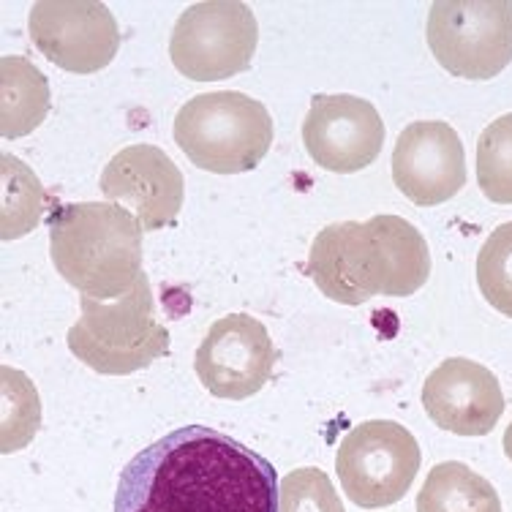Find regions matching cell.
Returning a JSON list of instances; mask_svg holds the SVG:
<instances>
[{"label":"cell","mask_w":512,"mask_h":512,"mask_svg":"<svg viewBox=\"0 0 512 512\" xmlns=\"http://www.w3.org/2000/svg\"><path fill=\"white\" fill-rule=\"evenodd\" d=\"M52 107L50 82L28 58H0V134L3 139L28 137L47 120Z\"/></svg>","instance_id":"cell-16"},{"label":"cell","mask_w":512,"mask_h":512,"mask_svg":"<svg viewBox=\"0 0 512 512\" xmlns=\"http://www.w3.org/2000/svg\"><path fill=\"white\" fill-rule=\"evenodd\" d=\"M50 256L82 297L115 300L142 276V227L112 202L60 205L50 216Z\"/></svg>","instance_id":"cell-2"},{"label":"cell","mask_w":512,"mask_h":512,"mask_svg":"<svg viewBox=\"0 0 512 512\" xmlns=\"http://www.w3.org/2000/svg\"><path fill=\"white\" fill-rule=\"evenodd\" d=\"M428 47L447 74L491 79L512 63L510 0H439L428 14Z\"/></svg>","instance_id":"cell-5"},{"label":"cell","mask_w":512,"mask_h":512,"mask_svg":"<svg viewBox=\"0 0 512 512\" xmlns=\"http://www.w3.org/2000/svg\"><path fill=\"white\" fill-rule=\"evenodd\" d=\"M0 178H3V210H0V237L17 240L28 235L44 216V186L25 167L20 158L3 153L0 158Z\"/></svg>","instance_id":"cell-18"},{"label":"cell","mask_w":512,"mask_h":512,"mask_svg":"<svg viewBox=\"0 0 512 512\" xmlns=\"http://www.w3.org/2000/svg\"><path fill=\"white\" fill-rule=\"evenodd\" d=\"M30 41L71 74L107 69L120 50V30L99 0H39L28 17Z\"/></svg>","instance_id":"cell-8"},{"label":"cell","mask_w":512,"mask_h":512,"mask_svg":"<svg viewBox=\"0 0 512 512\" xmlns=\"http://www.w3.org/2000/svg\"><path fill=\"white\" fill-rule=\"evenodd\" d=\"M335 469L349 502L363 510L390 507L412 488L420 444L395 420H368L341 439Z\"/></svg>","instance_id":"cell-7"},{"label":"cell","mask_w":512,"mask_h":512,"mask_svg":"<svg viewBox=\"0 0 512 512\" xmlns=\"http://www.w3.org/2000/svg\"><path fill=\"white\" fill-rule=\"evenodd\" d=\"M278 349L267 327L248 314L218 319L194 355V371L207 393L246 401L259 393L276 368Z\"/></svg>","instance_id":"cell-9"},{"label":"cell","mask_w":512,"mask_h":512,"mask_svg":"<svg viewBox=\"0 0 512 512\" xmlns=\"http://www.w3.org/2000/svg\"><path fill=\"white\" fill-rule=\"evenodd\" d=\"M306 273L319 292L344 306H363L374 295L365 276L363 224L341 221L330 224L311 243Z\"/></svg>","instance_id":"cell-15"},{"label":"cell","mask_w":512,"mask_h":512,"mask_svg":"<svg viewBox=\"0 0 512 512\" xmlns=\"http://www.w3.org/2000/svg\"><path fill=\"white\" fill-rule=\"evenodd\" d=\"M477 183L496 205H512V112L485 126L477 142Z\"/></svg>","instance_id":"cell-19"},{"label":"cell","mask_w":512,"mask_h":512,"mask_svg":"<svg viewBox=\"0 0 512 512\" xmlns=\"http://www.w3.org/2000/svg\"><path fill=\"white\" fill-rule=\"evenodd\" d=\"M101 194L112 205L134 213L142 232L172 227L183 207V175L156 145H128L109 158L101 175Z\"/></svg>","instance_id":"cell-11"},{"label":"cell","mask_w":512,"mask_h":512,"mask_svg":"<svg viewBox=\"0 0 512 512\" xmlns=\"http://www.w3.org/2000/svg\"><path fill=\"white\" fill-rule=\"evenodd\" d=\"M265 455L207 425H183L120 472L115 512H278Z\"/></svg>","instance_id":"cell-1"},{"label":"cell","mask_w":512,"mask_h":512,"mask_svg":"<svg viewBox=\"0 0 512 512\" xmlns=\"http://www.w3.org/2000/svg\"><path fill=\"white\" fill-rule=\"evenodd\" d=\"M278 512H346L338 491L322 469L303 466L289 472L278 488Z\"/></svg>","instance_id":"cell-22"},{"label":"cell","mask_w":512,"mask_h":512,"mask_svg":"<svg viewBox=\"0 0 512 512\" xmlns=\"http://www.w3.org/2000/svg\"><path fill=\"white\" fill-rule=\"evenodd\" d=\"M504 453H507V458L512 461V423L507 425V431H504Z\"/></svg>","instance_id":"cell-23"},{"label":"cell","mask_w":512,"mask_h":512,"mask_svg":"<svg viewBox=\"0 0 512 512\" xmlns=\"http://www.w3.org/2000/svg\"><path fill=\"white\" fill-rule=\"evenodd\" d=\"M417 512H502L499 493L466 463H436L417 493Z\"/></svg>","instance_id":"cell-17"},{"label":"cell","mask_w":512,"mask_h":512,"mask_svg":"<svg viewBox=\"0 0 512 512\" xmlns=\"http://www.w3.org/2000/svg\"><path fill=\"white\" fill-rule=\"evenodd\" d=\"M477 284L499 314L512 316V221L493 229L480 248Z\"/></svg>","instance_id":"cell-21"},{"label":"cell","mask_w":512,"mask_h":512,"mask_svg":"<svg viewBox=\"0 0 512 512\" xmlns=\"http://www.w3.org/2000/svg\"><path fill=\"white\" fill-rule=\"evenodd\" d=\"M256 41L259 25L246 3L205 0L178 17L169 39V58L183 77L218 82L251 66Z\"/></svg>","instance_id":"cell-6"},{"label":"cell","mask_w":512,"mask_h":512,"mask_svg":"<svg viewBox=\"0 0 512 512\" xmlns=\"http://www.w3.org/2000/svg\"><path fill=\"white\" fill-rule=\"evenodd\" d=\"M69 352L96 374L126 376L169 355L167 327L158 322L153 289L142 273L115 300L82 297V316L66 335Z\"/></svg>","instance_id":"cell-3"},{"label":"cell","mask_w":512,"mask_h":512,"mask_svg":"<svg viewBox=\"0 0 512 512\" xmlns=\"http://www.w3.org/2000/svg\"><path fill=\"white\" fill-rule=\"evenodd\" d=\"M423 409L450 434L485 436L504 412L502 384L485 365L450 357L425 379Z\"/></svg>","instance_id":"cell-13"},{"label":"cell","mask_w":512,"mask_h":512,"mask_svg":"<svg viewBox=\"0 0 512 512\" xmlns=\"http://www.w3.org/2000/svg\"><path fill=\"white\" fill-rule=\"evenodd\" d=\"M365 276L374 295L409 297L431 276V251L420 229L401 216L363 221Z\"/></svg>","instance_id":"cell-14"},{"label":"cell","mask_w":512,"mask_h":512,"mask_svg":"<svg viewBox=\"0 0 512 512\" xmlns=\"http://www.w3.org/2000/svg\"><path fill=\"white\" fill-rule=\"evenodd\" d=\"M0 393H3V453H17L39 431V393L22 371L9 365L0 368Z\"/></svg>","instance_id":"cell-20"},{"label":"cell","mask_w":512,"mask_h":512,"mask_svg":"<svg viewBox=\"0 0 512 512\" xmlns=\"http://www.w3.org/2000/svg\"><path fill=\"white\" fill-rule=\"evenodd\" d=\"M303 142L316 167L352 175L379 158L384 123L374 104L360 96L316 93L303 120Z\"/></svg>","instance_id":"cell-10"},{"label":"cell","mask_w":512,"mask_h":512,"mask_svg":"<svg viewBox=\"0 0 512 512\" xmlns=\"http://www.w3.org/2000/svg\"><path fill=\"white\" fill-rule=\"evenodd\" d=\"M393 180L414 205L434 207L466 186V153L444 120H417L401 131L393 150Z\"/></svg>","instance_id":"cell-12"},{"label":"cell","mask_w":512,"mask_h":512,"mask_svg":"<svg viewBox=\"0 0 512 512\" xmlns=\"http://www.w3.org/2000/svg\"><path fill=\"white\" fill-rule=\"evenodd\" d=\"M175 142L191 164L216 175H240L262 164L273 145V118L240 90L188 99L175 115Z\"/></svg>","instance_id":"cell-4"}]
</instances>
